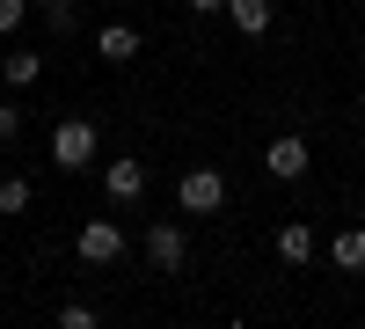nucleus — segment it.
I'll return each mask as SVG.
<instances>
[{"instance_id":"13","label":"nucleus","mask_w":365,"mask_h":329,"mask_svg":"<svg viewBox=\"0 0 365 329\" xmlns=\"http://www.w3.org/2000/svg\"><path fill=\"white\" fill-rule=\"evenodd\" d=\"M58 329H96V308H81V300H66V308H58Z\"/></svg>"},{"instance_id":"3","label":"nucleus","mask_w":365,"mask_h":329,"mask_svg":"<svg viewBox=\"0 0 365 329\" xmlns=\"http://www.w3.org/2000/svg\"><path fill=\"white\" fill-rule=\"evenodd\" d=\"M73 249H81V263H117V256H125V227H117V220H88Z\"/></svg>"},{"instance_id":"12","label":"nucleus","mask_w":365,"mask_h":329,"mask_svg":"<svg viewBox=\"0 0 365 329\" xmlns=\"http://www.w3.org/2000/svg\"><path fill=\"white\" fill-rule=\"evenodd\" d=\"M0 213H29V183H22V176H0Z\"/></svg>"},{"instance_id":"8","label":"nucleus","mask_w":365,"mask_h":329,"mask_svg":"<svg viewBox=\"0 0 365 329\" xmlns=\"http://www.w3.org/2000/svg\"><path fill=\"white\" fill-rule=\"evenodd\" d=\"M329 256H336V271H365V227H344L329 242Z\"/></svg>"},{"instance_id":"10","label":"nucleus","mask_w":365,"mask_h":329,"mask_svg":"<svg viewBox=\"0 0 365 329\" xmlns=\"http://www.w3.org/2000/svg\"><path fill=\"white\" fill-rule=\"evenodd\" d=\"M278 256H285V263H292V271H299V263H307V256H314V234H307V227H299V220H292V227H278Z\"/></svg>"},{"instance_id":"17","label":"nucleus","mask_w":365,"mask_h":329,"mask_svg":"<svg viewBox=\"0 0 365 329\" xmlns=\"http://www.w3.org/2000/svg\"><path fill=\"white\" fill-rule=\"evenodd\" d=\"M358 117H365V103H358Z\"/></svg>"},{"instance_id":"15","label":"nucleus","mask_w":365,"mask_h":329,"mask_svg":"<svg viewBox=\"0 0 365 329\" xmlns=\"http://www.w3.org/2000/svg\"><path fill=\"white\" fill-rule=\"evenodd\" d=\"M15 132H22V110H15V103H0V146H8Z\"/></svg>"},{"instance_id":"4","label":"nucleus","mask_w":365,"mask_h":329,"mask_svg":"<svg viewBox=\"0 0 365 329\" xmlns=\"http://www.w3.org/2000/svg\"><path fill=\"white\" fill-rule=\"evenodd\" d=\"M263 168L278 176V183H299V176H307V139H299V132H285V139H270V154H263Z\"/></svg>"},{"instance_id":"2","label":"nucleus","mask_w":365,"mask_h":329,"mask_svg":"<svg viewBox=\"0 0 365 329\" xmlns=\"http://www.w3.org/2000/svg\"><path fill=\"white\" fill-rule=\"evenodd\" d=\"M51 161L66 168V176L88 168V161H96V125H88V117H66V125L51 132Z\"/></svg>"},{"instance_id":"7","label":"nucleus","mask_w":365,"mask_h":329,"mask_svg":"<svg viewBox=\"0 0 365 329\" xmlns=\"http://www.w3.org/2000/svg\"><path fill=\"white\" fill-rule=\"evenodd\" d=\"M139 44H146V37H139L132 22H103V29H96V51L110 59V66H125V59H139Z\"/></svg>"},{"instance_id":"11","label":"nucleus","mask_w":365,"mask_h":329,"mask_svg":"<svg viewBox=\"0 0 365 329\" xmlns=\"http://www.w3.org/2000/svg\"><path fill=\"white\" fill-rule=\"evenodd\" d=\"M0 74H8V88H29V81L44 74V59H37V51H8V59H0Z\"/></svg>"},{"instance_id":"5","label":"nucleus","mask_w":365,"mask_h":329,"mask_svg":"<svg viewBox=\"0 0 365 329\" xmlns=\"http://www.w3.org/2000/svg\"><path fill=\"white\" fill-rule=\"evenodd\" d=\"M146 256H154V271H175V263L190 256L182 227H175V220H154V227H146Z\"/></svg>"},{"instance_id":"9","label":"nucleus","mask_w":365,"mask_h":329,"mask_svg":"<svg viewBox=\"0 0 365 329\" xmlns=\"http://www.w3.org/2000/svg\"><path fill=\"white\" fill-rule=\"evenodd\" d=\"M227 8H234L241 37H263V29H270V0H227Z\"/></svg>"},{"instance_id":"16","label":"nucleus","mask_w":365,"mask_h":329,"mask_svg":"<svg viewBox=\"0 0 365 329\" xmlns=\"http://www.w3.org/2000/svg\"><path fill=\"white\" fill-rule=\"evenodd\" d=\"M190 8H227V0H190Z\"/></svg>"},{"instance_id":"14","label":"nucleus","mask_w":365,"mask_h":329,"mask_svg":"<svg viewBox=\"0 0 365 329\" xmlns=\"http://www.w3.org/2000/svg\"><path fill=\"white\" fill-rule=\"evenodd\" d=\"M22 15H29L22 0H0V37H15V29H22Z\"/></svg>"},{"instance_id":"1","label":"nucleus","mask_w":365,"mask_h":329,"mask_svg":"<svg viewBox=\"0 0 365 329\" xmlns=\"http://www.w3.org/2000/svg\"><path fill=\"white\" fill-rule=\"evenodd\" d=\"M175 205L182 213H220L227 205V176L220 168H182L175 176Z\"/></svg>"},{"instance_id":"6","label":"nucleus","mask_w":365,"mask_h":329,"mask_svg":"<svg viewBox=\"0 0 365 329\" xmlns=\"http://www.w3.org/2000/svg\"><path fill=\"white\" fill-rule=\"evenodd\" d=\"M103 191H110V205H139L146 198V161H110L103 168Z\"/></svg>"}]
</instances>
